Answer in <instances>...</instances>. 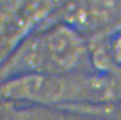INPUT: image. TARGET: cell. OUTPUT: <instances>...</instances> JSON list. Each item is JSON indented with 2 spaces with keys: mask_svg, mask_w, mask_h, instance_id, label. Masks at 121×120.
<instances>
[{
  "mask_svg": "<svg viewBox=\"0 0 121 120\" xmlns=\"http://www.w3.org/2000/svg\"><path fill=\"white\" fill-rule=\"evenodd\" d=\"M83 44L74 33L58 29L33 43L26 54V63L44 71H64L73 67L83 54Z\"/></svg>",
  "mask_w": 121,
  "mask_h": 120,
  "instance_id": "1",
  "label": "cell"
},
{
  "mask_svg": "<svg viewBox=\"0 0 121 120\" xmlns=\"http://www.w3.org/2000/svg\"><path fill=\"white\" fill-rule=\"evenodd\" d=\"M112 51H113L115 60L121 64V33L115 39L113 43V47H112Z\"/></svg>",
  "mask_w": 121,
  "mask_h": 120,
  "instance_id": "2",
  "label": "cell"
}]
</instances>
